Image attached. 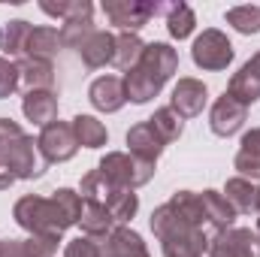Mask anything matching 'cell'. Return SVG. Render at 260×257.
<instances>
[{"label": "cell", "mask_w": 260, "mask_h": 257, "mask_svg": "<svg viewBox=\"0 0 260 257\" xmlns=\"http://www.w3.org/2000/svg\"><path fill=\"white\" fill-rule=\"evenodd\" d=\"M236 212L218 191H176L170 203L154 209L151 230L164 245V257H203L212 239L230 230Z\"/></svg>", "instance_id": "6da1fadb"}, {"label": "cell", "mask_w": 260, "mask_h": 257, "mask_svg": "<svg viewBox=\"0 0 260 257\" xmlns=\"http://www.w3.org/2000/svg\"><path fill=\"white\" fill-rule=\"evenodd\" d=\"M82 206H85L82 197L76 191H70V188L55 191L49 200L46 197H21L15 203V221L24 230H30L34 236L58 242L67 227L79 224Z\"/></svg>", "instance_id": "7a4b0ae2"}, {"label": "cell", "mask_w": 260, "mask_h": 257, "mask_svg": "<svg viewBox=\"0 0 260 257\" xmlns=\"http://www.w3.org/2000/svg\"><path fill=\"white\" fill-rule=\"evenodd\" d=\"M176 70H179V52L170 43H148L142 49V58L130 67V73L124 76L127 100H133V103H148L167 85V79Z\"/></svg>", "instance_id": "3957f363"}, {"label": "cell", "mask_w": 260, "mask_h": 257, "mask_svg": "<svg viewBox=\"0 0 260 257\" xmlns=\"http://www.w3.org/2000/svg\"><path fill=\"white\" fill-rule=\"evenodd\" d=\"M0 160L15 173V179L43 176V170L49 167L37 154V142L9 118H0Z\"/></svg>", "instance_id": "277c9868"}, {"label": "cell", "mask_w": 260, "mask_h": 257, "mask_svg": "<svg viewBox=\"0 0 260 257\" xmlns=\"http://www.w3.org/2000/svg\"><path fill=\"white\" fill-rule=\"evenodd\" d=\"M82 200L100 203L103 209H109V215H112L115 221H130V218L136 215V206H139L136 194L127 191V188H115V185L106 182L97 170L82 179Z\"/></svg>", "instance_id": "5b68a950"}, {"label": "cell", "mask_w": 260, "mask_h": 257, "mask_svg": "<svg viewBox=\"0 0 260 257\" xmlns=\"http://www.w3.org/2000/svg\"><path fill=\"white\" fill-rule=\"evenodd\" d=\"M97 173H100L106 182H112L115 188L133 191V188L145 185V182L154 176V164L139 160V157H133V154H124V151H112V154H106V157L100 160Z\"/></svg>", "instance_id": "8992f818"}, {"label": "cell", "mask_w": 260, "mask_h": 257, "mask_svg": "<svg viewBox=\"0 0 260 257\" xmlns=\"http://www.w3.org/2000/svg\"><path fill=\"white\" fill-rule=\"evenodd\" d=\"M106 18L121 27V34H136L142 24H148L151 15H167L170 3H148V0H103Z\"/></svg>", "instance_id": "52a82bcc"}, {"label": "cell", "mask_w": 260, "mask_h": 257, "mask_svg": "<svg viewBox=\"0 0 260 257\" xmlns=\"http://www.w3.org/2000/svg\"><path fill=\"white\" fill-rule=\"evenodd\" d=\"M191 58H194V64L203 67V70H227V64L233 61V43H230L221 30L209 27V30H203L194 40Z\"/></svg>", "instance_id": "ba28073f"}, {"label": "cell", "mask_w": 260, "mask_h": 257, "mask_svg": "<svg viewBox=\"0 0 260 257\" xmlns=\"http://www.w3.org/2000/svg\"><path fill=\"white\" fill-rule=\"evenodd\" d=\"M37 148L43 151V160L46 164H61L70 160L79 148V139L73 133V124L67 121H52L49 127H43L40 139H37Z\"/></svg>", "instance_id": "9c48e42d"}, {"label": "cell", "mask_w": 260, "mask_h": 257, "mask_svg": "<svg viewBox=\"0 0 260 257\" xmlns=\"http://www.w3.org/2000/svg\"><path fill=\"white\" fill-rule=\"evenodd\" d=\"M88 97H91L94 109H100V112H118L127 103L124 79H118V76H100V79H94Z\"/></svg>", "instance_id": "30bf717a"}, {"label": "cell", "mask_w": 260, "mask_h": 257, "mask_svg": "<svg viewBox=\"0 0 260 257\" xmlns=\"http://www.w3.org/2000/svg\"><path fill=\"white\" fill-rule=\"evenodd\" d=\"M127 145H130V154H133V157L148 160V164H157V154L164 151L167 139L154 130V124H151V121H142V124L130 127Z\"/></svg>", "instance_id": "8fae6325"}, {"label": "cell", "mask_w": 260, "mask_h": 257, "mask_svg": "<svg viewBox=\"0 0 260 257\" xmlns=\"http://www.w3.org/2000/svg\"><path fill=\"white\" fill-rule=\"evenodd\" d=\"M245 115H248V106H242L239 100H233L230 94H224V97H218V103L212 106L209 121H212V130H215L218 136H230V133H236V130L242 127Z\"/></svg>", "instance_id": "7c38bea8"}, {"label": "cell", "mask_w": 260, "mask_h": 257, "mask_svg": "<svg viewBox=\"0 0 260 257\" xmlns=\"http://www.w3.org/2000/svg\"><path fill=\"white\" fill-rule=\"evenodd\" d=\"M227 94H230L233 100H239L242 106H251L254 100H260V52L248 61V64H242V70L230 79Z\"/></svg>", "instance_id": "4fadbf2b"}, {"label": "cell", "mask_w": 260, "mask_h": 257, "mask_svg": "<svg viewBox=\"0 0 260 257\" xmlns=\"http://www.w3.org/2000/svg\"><path fill=\"white\" fill-rule=\"evenodd\" d=\"M79 55H82L85 67H91V70H100V67L112 64L115 61V37L106 34V30H94L91 37L82 40Z\"/></svg>", "instance_id": "5bb4252c"}, {"label": "cell", "mask_w": 260, "mask_h": 257, "mask_svg": "<svg viewBox=\"0 0 260 257\" xmlns=\"http://www.w3.org/2000/svg\"><path fill=\"white\" fill-rule=\"evenodd\" d=\"M206 85L197 82V79H179L176 91H173V109L182 115V118H194L203 112L206 106Z\"/></svg>", "instance_id": "9a60e30c"}, {"label": "cell", "mask_w": 260, "mask_h": 257, "mask_svg": "<svg viewBox=\"0 0 260 257\" xmlns=\"http://www.w3.org/2000/svg\"><path fill=\"white\" fill-rule=\"evenodd\" d=\"M21 109H24V115H27L34 124L49 127V124L58 118V97H55L52 91H27Z\"/></svg>", "instance_id": "2e32d148"}, {"label": "cell", "mask_w": 260, "mask_h": 257, "mask_svg": "<svg viewBox=\"0 0 260 257\" xmlns=\"http://www.w3.org/2000/svg\"><path fill=\"white\" fill-rule=\"evenodd\" d=\"M230 257H260V236L251 230H224L212 239Z\"/></svg>", "instance_id": "e0dca14e"}, {"label": "cell", "mask_w": 260, "mask_h": 257, "mask_svg": "<svg viewBox=\"0 0 260 257\" xmlns=\"http://www.w3.org/2000/svg\"><path fill=\"white\" fill-rule=\"evenodd\" d=\"M61 43V30L58 27H30L27 46H24V58H37V61H52Z\"/></svg>", "instance_id": "ac0fdd59"}, {"label": "cell", "mask_w": 260, "mask_h": 257, "mask_svg": "<svg viewBox=\"0 0 260 257\" xmlns=\"http://www.w3.org/2000/svg\"><path fill=\"white\" fill-rule=\"evenodd\" d=\"M103 257H148V251H145V242L139 233L118 227L106 236V254Z\"/></svg>", "instance_id": "d6986e66"}, {"label": "cell", "mask_w": 260, "mask_h": 257, "mask_svg": "<svg viewBox=\"0 0 260 257\" xmlns=\"http://www.w3.org/2000/svg\"><path fill=\"white\" fill-rule=\"evenodd\" d=\"M85 236H94V239H106L112 230H115V218L109 215V209H103L100 203H88L82 206V218H79Z\"/></svg>", "instance_id": "ffe728a7"}, {"label": "cell", "mask_w": 260, "mask_h": 257, "mask_svg": "<svg viewBox=\"0 0 260 257\" xmlns=\"http://www.w3.org/2000/svg\"><path fill=\"white\" fill-rule=\"evenodd\" d=\"M236 170L242 173V179H260V127H251L242 136Z\"/></svg>", "instance_id": "44dd1931"}, {"label": "cell", "mask_w": 260, "mask_h": 257, "mask_svg": "<svg viewBox=\"0 0 260 257\" xmlns=\"http://www.w3.org/2000/svg\"><path fill=\"white\" fill-rule=\"evenodd\" d=\"M18 73H21V82L27 85V91H52V85H55V67H52V61L21 58Z\"/></svg>", "instance_id": "7402d4cb"}, {"label": "cell", "mask_w": 260, "mask_h": 257, "mask_svg": "<svg viewBox=\"0 0 260 257\" xmlns=\"http://www.w3.org/2000/svg\"><path fill=\"white\" fill-rule=\"evenodd\" d=\"M27 37H30V24L21 21V18L0 24V52H6V55H24Z\"/></svg>", "instance_id": "603a6c76"}, {"label": "cell", "mask_w": 260, "mask_h": 257, "mask_svg": "<svg viewBox=\"0 0 260 257\" xmlns=\"http://www.w3.org/2000/svg\"><path fill=\"white\" fill-rule=\"evenodd\" d=\"M73 133H76L79 145H85V148H100V145H106V139H109L106 127H103L97 118H91V115H76V118H73Z\"/></svg>", "instance_id": "cb8c5ba5"}, {"label": "cell", "mask_w": 260, "mask_h": 257, "mask_svg": "<svg viewBox=\"0 0 260 257\" xmlns=\"http://www.w3.org/2000/svg\"><path fill=\"white\" fill-rule=\"evenodd\" d=\"M194 24H197V15L188 3H170V12H167V30H170V37L185 40V37L194 34Z\"/></svg>", "instance_id": "d4e9b609"}, {"label": "cell", "mask_w": 260, "mask_h": 257, "mask_svg": "<svg viewBox=\"0 0 260 257\" xmlns=\"http://www.w3.org/2000/svg\"><path fill=\"white\" fill-rule=\"evenodd\" d=\"M254 185L248 179H230L224 188V200L233 206V212H254Z\"/></svg>", "instance_id": "484cf974"}, {"label": "cell", "mask_w": 260, "mask_h": 257, "mask_svg": "<svg viewBox=\"0 0 260 257\" xmlns=\"http://www.w3.org/2000/svg\"><path fill=\"white\" fill-rule=\"evenodd\" d=\"M142 49H145V43L136 34H118L115 37V61L112 64L118 67V70H130L142 58Z\"/></svg>", "instance_id": "4316f807"}, {"label": "cell", "mask_w": 260, "mask_h": 257, "mask_svg": "<svg viewBox=\"0 0 260 257\" xmlns=\"http://www.w3.org/2000/svg\"><path fill=\"white\" fill-rule=\"evenodd\" d=\"M43 12L49 15H58L64 21H76V18H91L94 15V6L88 0H61V3H40Z\"/></svg>", "instance_id": "83f0119b"}, {"label": "cell", "mask_w": 260, "mask_h": 257, "mask_svg": "<svg viewBox=\"0 0 260 257\" xmlns=\"http://www.w3.org/2000/svg\"><path fill=\"white\" fill-rule=\"evenodd\" d=\"M148 121L154 124V130H157V133L167 139V145H170V142H176V139L182 136V121H185V118H182L173 106H164V109H157Z\"/></svg>", "instance_id": "f1b7e54d"}, {"label": "cell", "mask_w": 260, "mask_h": 257, "mask_svg": "<svg viewBox=\"0 0 260 257\" xmlns=\"http://www.w3.org/2000/svg\"><path fill=\"white\" fill-rule=\"evenodd\" d=\"M227 24H233L239 34H257L260 30V6L245 3V6H233L227 9Z\"/></svg>", "instance_id": "f546056e"}, {"label": "cell", "mask_w": 260, "mask_h": 257, "mask_svg": "<svg viewBox=\"0 0 260 257\" xmlns=\"http://www.w3.org/2000/svg\"><path fill=\"white\" fill-rule=\"evenodd\" d=\"M106 254V239H94V236H79L73 242H67L64 257H103Z\"/></svg>", "instance_id": "4dcf8cb0"}, {"label": "cell", "mask_w": 260, "mask_h": 257, "mask_svg": "<svg viewBox=\"0 0 260 257\" xmlns=\"http://www.w3.org/2000/svg\"><path fill=\"white\" fill-rule=\"evenodd\" d=\"M94 34V21L91 18H76V21H64V27H61V43L64 46H82V40L85 37H91Z\"/></svg>", "instance_id": "1f68e13d"}, {"label": "cell", "mask_w": 260, "mask_h": 257, "mask_svg": "<svg viewBox=\"0 0 260 257\" xmlns=\"http://www.w3.org/2000/svg\"><path fill=\"white\" fill-rule=\"evenodd\" d=\"M21 82V73H18V64H12L9 58H0V100L9 97Z\"/></svg>", "instance_id": "d6a6232c"}, {"label": "cell", "mask_w": 260, "mask_h": 257, "mask_svg": "<svg viewBox=\"0 0 260 257\" xmlns=\"http://www.w3.org/2000/svg\"><path fill=\"white\" fill-rule=\"evenodd\" d=\"M12 182H15V173H12V170L0 160V191H3V188H9Z\"/></svg>", "instance_id": "836d02e7"}, {"label": "cell", "mask_w": 260, "mask_h": 257, "mask_svg": "<svg viewBox=\"0 0 260 257\" xmlns=\"http://www.w3.org/2000/svg\"><path fill=\"white\" fill-rule=\"evenodd\" d=\"M209 254H212V257H230L227 251H224V248H221V245H215V242L209 245Z\"/></svg>", "instance_id": "e575fe53"}, {"label": "cell", "mask_w": 260, "mask_h": 257, "mask_svg": "<svg viewBox=\"0 0 260 257\" xmlns=\"http://www.w3.org/2000/svg\"><path fill=\"white\" fill-rule=\"evenodd\" d=\"M254 212H257V215H260V188H257V191H254Z\"/></svg>", "instance_id": "d590c367"}, {"label": "cell", "mask_w": 260, "mask_h": 257, "mask_svg": "<svg viewBox=\"0 0 260 257\" xmlns=\"http://www.w3.org/2000/svg\"><path fill=\"white\" fill-rule=\"evenodd\" d=\"M257 236H260V218H257Z\"/></svg>", "instance_id": "8d00e7d4"}]
</instances>
